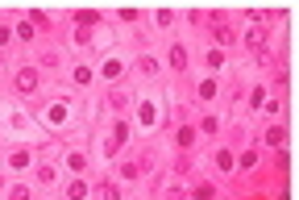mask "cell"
<instances>
[{
  "label": "cell",
  "mask_w": 299,
  "mask_h": 200,
  "mask_svg": "<svg viewBox=\"0 0 299 200\" xmlns=\"http://www.w3.org/2000/svg\"><path fill=\"white\" fill-rule=\"evenodd\" d=\"M17 88H21V92H33V88H38V71H33V67L17 71Z\"/></svg>",
  "instance_id": "cell-1"
},
{
  "label": "cell",
  "mask_w": 299,
  "mask_h": 200,
  "mask_svg": "<svg viewBox=\"0 0 299 200\" xmlns=\"http://www.w3.org/2000/svg\"><path fill=\"white\" fill-rule=\"evenodd\" d=\"M212 33H216V42H220V46H228V42H233V29H228L224 21H216V29H212Z\"/></svg>",
  "instance_id": "cell-2"
},
{
  "label": "cell",
  "mask_w": 299,
  "mask_h": 200,
  "mask_svg": "<svg viewBox=\"0 0 299 200\" xmlns=\"http://www.w3.org/2000/svg\"><path fill=\"white\" fill-rule=\"evenodd\" d=\"M129 138V125H116V133H112V142H108V150H116L121 142H125Z\"/></svg>",
  "instance_id": "cell-3"
},
{
  "label": "cell",
  "mask_w": 299,
  "mask_h": 200,
  "mask_svg": "<svg viewBox=\"0 0 299 200\" xmlns=\"http://www.w3.org/2000/svg\"><path fill=\"white\" fill-rule=\"evenodd\" d=\"M183 63H187V50L174 46V50H170V67H183Z\"/></svg>",
  "instance_id": "cell-4"
},
{
  "label": "cell",
  "mask_w": 299,
  "mask_h": 200,
  "mask_svg": "<svg viewBox=\"0 0 299 200\" xmlns=\"http://www.w3.org/2000/svg\"><path fill=\"white\" fill-rule=\"evenodd\" d=\"M216 163H220V171H233V155H228V150H220Z\"/></svg>",
  "instance_id": "cell-5"
},
{
  "label": "cell",
  "mask_w": 299,
  "mask_h": 200,
  "mask_svg": "<svg viewBox=\"0 0 299 200\" xmlns=\"http://www.w3.org/2000/svg\"><path fill=\"white\" fill-rule=\"evenodd\" d=\"M191 196H196V200H208V196H212V183H200V188L191 192Z\"/></svg>",
  "instance_id": "cell-6"
},
{
  "label": "cell",
  "mask_w": 299,
  "mask_h": 200,
  "mask_svg": "<svg viewBox=\"0 0 299 200\" xmlns=\"http://www.w3.org/2000/svg\"><path fill=\"white\" fill-rule=\"evenodd\" d=\"M100 196H104V200H121V196H116V188H112V183H104V188H100Z\"/></svg>",
  "instance_id": "cell-7"
}]
</instances>
